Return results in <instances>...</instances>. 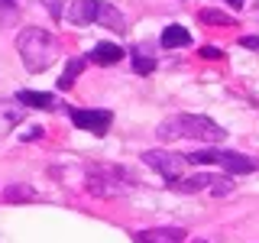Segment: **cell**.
I'll use <instances>...</instances> for the list:
<instances>
[{
    "label": "cell",
    "mask_w": 259,
    "mask_h": 243,
    "mask_svg": "<svg viewBox=\"0 0 259 243\" xmlns=\"http://www.w3.org/2000/svg\"><path fill=\"white\" fill-rule=\"evenodd\" d=\"M16 52H20L26 71H46L49 65L62 55V43L52 36L49 29H39V26H26L16 32Z\"/></svg>",
    "instance_id": "1"
},
{
    "label": "cell",
    "mask_w": 259,
    "mask_h": 243,
    "mask_svg": "<svg viewBox=\"0 0 259 243\" xmlns=\"http://www.w3.org/2000/svg\"><path fill=\"white\" fill-rule=\"evenodd\" d=\"M159 140H201V143H221L227 140V130L214 124L204 113H175L165 124H159Z\"/></svg>",
    "instance_id": "2"
},
{
    "label": "cell",
    "mask_w": 259,
    "mask_h": 243,
    "mask_svg": "<svg viewBox=\"0 0 259 243\" xmlns=\"http://www.w3.org/2000/svg\"><path fill=\"white\" fill-rule=\"evenodd\" d=\"M84 188L94 194V198H120L130 188H136V182L130 178L126 169L120 166H91L84 175Z\"/></svg>",
    "instance_id": "3"
},
{
    "label": "cell",
    "mask_w": 259,
    "mask_h": 243,
    "mask_svg": "<svg viewBox=\"0 0 259 243\" xmlns=\"http://www.w3.org/2000/svg\"><path fill=\"white\" fill-rule=\"evenodd\" d=\"M191 166H221L224 175H249L259 169V162L253 156H243V152H233V149H198L188 156Z\"/></svg>",
    "instance_id": "4"
},
{
    "label": "cell",
    "mask_w": 259,
    "mask_h": 243,
    "mask_svg": "<svg viewBox=\"0 0 259 243\" xmlns=\"http://www.w3.org/2000/svg\"><path fill=\"white\" fill-rule=\"evenodd\" d=\"M143 162L149 169L165 178L168 185H175L178 178H185V166H188V156H178V152H168V149H146L143 152Z\"/></svg>",
    "instance_id": "5"
},
{
    "label": "cell",
    "mask_w": 259,
    "mask_h": 243,
    "mask_svg": "<svg viewBox=\"0 0 259 243\" xmlns=\"http://www.w3.org/2000/svg\"><path fill=\"white\" fill-rule=\"evenodd\" d=\"M68 117H71V124H75L78 130H88V133H94V136H104L110 130V124H113V113L101 110V107H94V110L68 107Z\"/></svg>",
    "instance_id": "6"
},
{
    "label": "cell",
    "mask_w": 259,
    "mask_h": 243,
    "mask_svg": "<svg viewBox=\"0 0 259 243\" xmlns=\"http://www.w3.org/2000/svg\"><path fill=\"white\" fill-rule=\"evenodd\" d=\"M133 240L136 243H185V240H188V230H185V227H175V224L146 227V230L133 233Z\"/></svg>",
    "instance_id": "7"
},
{
    "label": "cell",
    "mask_w": 259,
    "mask_h": 243,
    "mask_svg": "<svg viewBox=\"0 0 259 243\" xmlns=\"http://www.w3.org/2000/svg\"><path fill=\"white\" fill-rule=\"evenodd\" d=\"M16 101H20L23 107H36V110H55L59 107V97H52L49 91H29V88L16 91Z\"/></svg>",
    "instance_id": "8"
},
{
    "label": "cell",
    "mask_w": 259,
    "mask_h": 243,
    "mask_svg": "<svg viewBox=\"0 0 259 243\" xmlns=\"http://www.w3.org/2000/svg\"><path fill=\"white\" fill-rule=\"evenodd\" d=\"M97 4H101V0H71L68 23H75V26H88V23H94L97 20Z\"/></svg>",
    "instance_id": "9"
},
{
    "label": "cell",
    "mask_w": 259,
    "mask_h": 243,
    "mask_svg": "<svg viewBox=\"0 0 259 243\" xmlns=\"http://www.w3.org/2000/svg\"><path fill=\"white\" fill-rule=\"evenodd\" d=\"M94 23H101V26H107L113 32H126V20L113 4H97V20Z\"/></svg>",
    "instance_id": "10"
},
{
    "label": "cell",
    "mask_w": 259,
    "mask_h": 243,
    "mask_svg": "<svg viewBox=\"0 0 259 243\" xmlns=\"http://www.w3.org/2000/svg\"><path fill=\"white\" fill-rule=\"evenodd\" d=\"M214 182H217V175H185V178H178L172 188L182 191V194H194V191H204V188L210 191Z\"/></svg>",
    "instance_id": "11"
},
{
    "label": "cell",
    "mask_w": 259,
    "mask_h": 243,
    "mask_svg": "<svg viewBox=\"0 0 259 243\" xmlns=\"http://www.w3.org/2000/svg\"><path fill=\"white\" fill-rule=\"evenodd\" d=\"M159 46L162 49H185V46H191V32L185 29V26H178V23H172V26L162 29Z\"/></svg>",
    "instance_id": "12"
},
{
    "label": "cell",
    "mask_w": 259,
    "mask_h": 243,
    "mask_svg": "<svg viewBox=\"0 0 259 243\" xmlns=\"http://www.w3.org/2000/svg\"><path fill=\"white\" fill-rule=\"evenodd\" d=\"M123 46H113V43H101V46H94L91 49V55L88 59L91 62H97V65H117L120 59H123Z\"/></svg>",
    "instance_id": "13"
},
{
    "label": "cell",
    "mask_w": 259,
    "mask_h": 243,
    "mask_svg": "<svg viewBox=\"0 0 259 243\" xmlns=\"http://www.w3.org/2000/svg\"><path fill=\"white\" fill-rule=\"evenodd\" d=\"M130 55H133V71H136V75H152V71L159 68L156 55H152L146 46H133V49H130Z\"/></svg>",
    "instance_id": "14"
},
{
    "label": "cell",
    "mask_w": 259,
    "mask_h": 243,
    "mask_svg": "<svg viewBox=\"0 0 259 243\" xmlns=\"http://www.w3.org/2000/svg\"><path fill=\"white\" fill-rule=\"evenodd\" d=\"M84 71V59L81 55H75V59H68V65H65V75L59 78V91H68L71 85H75V78Z\"/></svg>",
    "instance_id": "15"
},
{
    "label": "cell",
    "mask_w": 259,
    "mask_h": 243,
    "mask_svg": "<svg viewBox=\"0 0 259 243\" xmlns=\"http://www.w3.org/2000/svg\"><path fill=\"white\" fill-rule=\"evenodd\" d=\"M39 194L32 185H10V188L4 191V201H10V205H23V201H36Z\"/></svg>",
    "instance_id": "16"
},
{
    "label": "cell",
    "mask_w": 259,
    "mask_h": 243,
    "mask_svg": "<svg viewBox=\"0 0 259 243\" xmlns=\"http://www.w3.org/2000/svg\"><path fill=\"white\" fill-rule=\"evenodd\" d=\"M198 20H201V23H207V26H233V23H237L230 13L214 10V7H204V10L198 13Z\"/></svg>",
    "instance_id": "17"
},
{
    "label": "cell",
    "mask_w": 259,
    "mask_h": 243,
    "mask_svg": "<svg viewBox=\"0 0 259 243\" xmlns=\"http://www.w3.org/2000/svg\"><path fill=\"white\" fill-rule=\"evenodd\" d=\"M230 191H233V178H230V175H217V182H214V188H210V194L224 198V194H230Z\"/></svg>",
    "instance_id": "18"
},
{
    "label": "cell",
    "mask_w": 259,
    "mask_h": 243,
    "mask_svg": "<svg viewBox=\"0 0 259 243\" xmlns=\"http://www.w3.org/2000/svg\"><path fill=\"white\" fill-rule=\"evenodd\" d=\"M13 124H20V113H13V110H0V136H4V133H10V130H13Z\"/></svg>",
    "instance_id": "19"
},
{
    "label": "cell",
    "mask_w": 259,
    "mask_h": 243,
    "mask_svg": "<svg viewBox=\"0 0 259 243\" xmlns=\"http://www.w3.org/2000/svg\"><path fill=\"white\" fill-rule=\"evenodd\" d=\"M13 7H16V0H0V23H7V16L13 13Z\"/></svg>",
    "instance_id": "20"
},
{
    "label": "cell",
    "mask_w": 259,
    "mask_h": 243,
    "mask_svg": "<svg viewBox=\"0 0 259 243\" xmlns=\"http://www.w3.org/2000/svg\"><path fill=\"white\" fill-rule=\"evenodd\" d=\"M42 7H46L52 16H62V0H42Z\"/></svg>",
    "instance_id": "21"
},
{
    "label": "cell",
    "mask_w": 259,
    "mask_h": 243,
    "mask_svg": "<svg viewBox=\"0 0 259 243\" xmlns=\"http://www.w3.org/2000/svg\"><path fill=\"white\" fill-rule=\"evenodd\" d=\"M201 59H224V52H221V49H210V46H204V49H201Z\"/></svg>",
    "instance_id": "22"
},
{
    "label": "cell",
    "mask_w": 259,
    "mask_h": 243,
    "mask_svg": "<svg viewBox=\"0 0 259 243\" xmlns=\"http://www.w3.org/2000/svg\"><path fill=\"white\" fill-rule=\"evenodd\" d=\"M240 46H246V49H253V52H259V36H243Z\"/></svg>",
    "instance_id": "23"
},
{
    "label": "cell",
    "mask_w": 259,
    "mask_h": 243,
    "mask_svg": "<svg viewBox=\"0 0 259 243\" xmlns=\"http://www.w3.org/2000/svg\"><path fill=\"white\" fill-rule=\"evenodd\" d=\"M224 4H230V7H237V10H240V7L246 4V0H224Z\"/></svg>",
    "instance_id": "24"
},
{
    "label": "cell",
    "mask_w": 259,
    "mask_h": 243,
    "mask_svg": "<svg viewBox=\"0 0 259 243\" xmlns=\"http://www.w3.org/2000/svg\"><path fill=\"white\" fill-rule=\"evenodd\" d=\"M191 243H207V240H191Z\"/></svg>",
    "instance_id": "25"
}]
</instances>
